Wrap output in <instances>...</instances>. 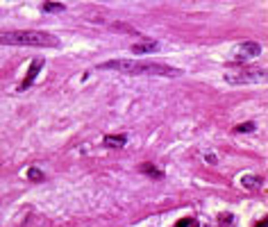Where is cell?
Instances as JSON below:
<instances>
[{"instance_id": "2", "label": "cell", "mask_w": 268, "mask_h": 227, "mask_svg": "<svg viewBox=\"0 0 268 227\" xmlns=\"http://www.w3.org/2000/svg\"><path fill=\"white\" fill-rule=\"evenodd\" d=\"M0 43H16V46H39V48H50L57 46V39L46 35V32H3Z\"/></svg>"}, {"instance_id": "3", "label": "cell", "mask_w": 268, "mask_h": 227, "mask_svg": "<svg viewBox=\"0 0 268 227\" xmlns=\"http://www.w3.org/2000/svg\"><path fill=\"white\" fill-rule=\"evenodd\" d=\"M41 66H43V61H41V59H37V61H34V64L30 66V73H27V80L21 84V89H27V86L32 84V82H34V77H37V73H39V69H41Z\"/></svg>"}, {"instance_id": "9", "label": "cell", "mask_w": 268, "mask_h": 227, "mask_svg": "<svg viewBox=\"0 0 268 227\" xmlns=\"http://www.w3.org/2000/svg\"><path fill=\"white\" fill-rule=\"evenodd\" d=\"M27 175H30L32 180H41V173H39V171H30V173H27Z\"/></svg>"}, {"instance_id": "7", "label": "cell", "mask_w": 268, "mask_h": 227, "mask_svg": "<svg viewBox=\"0 0 268 227\" xmlns=\"http://www.w3.org/2000/svg\"><path fill=\"white\" fill-rule=\"evenodd\" d=\"M43 9H46V12H59V9H64V7H62V5H50V3H46V5H43Z\"/></svg>"}, {"instance_id": "5", "label": "cell", "mask_w": 268, "mask_h": 227, "mask_svg": "<svg viewBox=\"0 0 268 227\" xmlns=\"http://www.w3.org/2000/svg\"><path fill=\"white\" fill-rule=\"evenodd\" d=\"M175 227H200V225H198L196 218H182Z\"/></svg>"}, {"instance_id": "10", "label": "cell", "mask_w": 268, "mask_h": 227, "mask_svg": "<svg viewBox=\"0 0 268 227\" xmlns=\"http://www.w3.org/2000/svg\"><path fill=\"white\" fill-rule=\"evenodd\" d=\"M255 227H266V220H259V223H257Z\"/></svg>"}, {"instance_id": "1", "label": "cell", "mask_w": 268, "mask_h": 227, "mask_svg": "<svg viewBox=\"0 0 268 227\" xmlns=\"http://www.w3.org/2000/svg\"><path fill=\"white\" fill-rule=\"evenodd\" d=\"M100 69H109V71H123V73L130 75H168L175 77L180 75L177 69H170V66L164 64H155V61H134V59H116V61H107V64H100Z\"/></svg>"}, {"instance_id": "6", "label": "cell", "mask_w": 268, "mask_h": 227, "mask_svg": "<svg viewBox=\"0 0 268 227\" xmlns=\"http://www.w3.org/2000/svg\"><path fill=\"white\" fill-rule=\"evenodd\" d=\"M105 143H111V146H123V143H125V137H107Z\"/></svg>"}, {"instance_id": "4", "label": "cell", "mask_w": 268, "mask_h": 227, "mask_svg": "<svg viewBox=\"0 0 268 227\" xmlns=\"http://www.w3.org/2000/svg\"><path fill=\"white\" fill-rule=\"evenodd\" d=\"M157 48H159L157 41H143V43H136L132 50L134 52H150V50H157Z\"/></svg>"}, {"instance_id": "8", "label": "cell", "mask_w": 268, "mask_h": 227, "mask_svg": "<svg viewBox=\"0 0 268 227\" xmlns=\"http://www.w3.org/2000/svg\"><path fill=\"white\" fill-rule=\"evenodd\" d=\"M232 220H234V218H232V216H227V214L221 216V223L225 225V227H232Z\"/></svg>"}]
</instances>
